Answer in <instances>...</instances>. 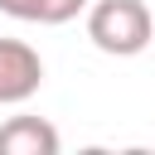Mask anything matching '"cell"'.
Instances as JSON below:
<instances>
[{
    "mask_svg": "<svg viewBox=\"0 0 155 155\" xmlns=\"http://www.w3.org/2000/svg\"><path fill=\"white\" fill-rule=\"evenodd\" d=\"M87 39L111 58H136L155 39V19L145 0H92L87 5Z\"/></svg>",
    "mask_w": 155,
    "mask_h": 155,
    "instance_id": "obj_1",
    "label": "cell"
},
{
    "mask_svg": "<svg viewBox=\"0 0 155 155\" xmlns=\"http://www.w3.org/2000/svg\"><path fill=\"white\" fill-rule=\"evenodd\" d=\"M44 82V58L24 39H0V107L29 102Z\"/></svg>",
    "mask_w": 155,
    "mask_h": 155,
    "instance_id": "obj_2",
    "label": "cell"
},
{
    "mask_svg": "<svg viewBox=\"0 0 155 155\" xmlns=\"http://www.w3.org/2000/svg\"><path fill=\"white\" fill-rule=\"evenodd\" d=\"M58 131L44 116H10L0 126V155H58Z\"/></svg>",
    "mask_w": 155,
    "mask_h": 155,
    "instance_id": "obj_3",
    "label": "cell"
},
{
    "mask_svg": "<svg viewBox=\"0 0 155 155\" xmlns=\"http://www.w3.org/2000/svg\"><path fill=\"white\" fill-rule=\"evenodd\" d=\"M92 0H0V15L24 19V24H68Z\"/></svg>",
    "mask_w": 155,
    "mask_h": 155,
    "instance_id": "obj_4",
    "label": "cell"
}]
</instances>
